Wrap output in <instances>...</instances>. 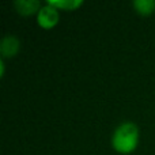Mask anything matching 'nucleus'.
Returning a JSON list of instances; mask_svg holds the SVG:
<instances>
[{
  "label": "nucleus",
  "instance_id": "obj_7",
  "mask_svg": "<svg viewBox=\"0 0 155 155\" xmlns=\"http://www.w3.org/2000/svg\"><path fill=\"white\" fill-rule=\"evenodd\" d=\"M5 72V64H4V59H0V78L4 76Z\"/></svg>",
  "mask_w": 155,
  "mask_h": 155
},
{
  "label": "nucleus",
  "instance_id": "obj_2",
  "mask_svg": "<svg viewBox=\"0 0 155 155\" xmlns=\"http://www.w3.org/2000/svg\"><path fill=\"white\" fill-rule=\"evenodd\" d=\"M37 25L44 30H51L53 27H56L59 25L60 21V11L56 7H53L52 4H49L48 2L44 3L41 10L38 11L37 16Z\"/></svg>",
  "mask_w": 155,
  "mask_h": 155
},
{
  "label": "nucleus",
  "instance_id": "obj_4",
  "mask_svg": "<svg viewBox=\"0 0 155 155\" xmlns=\"http://www.w3.org/2000/svg\"><path fill=\"white\" fill-rule=\"evenodd\" d=\"M14 7H15L16 12L22 16H37L38 11L42 7V3L38 0H16L14 2Z\"/></svg>",
  "mask_w": 155,
  "mask_h": 155
},
{
  "label": "nucleus",
  "instance_id": "obj_3",
  "mask_svg": "<svg viewBox=\"0 0 155 155\" xmlns=\"http://www.w3.org/2000/svg\"><path fill=\"white\" fill-rule=\"evenodd\" d=\"M21 40H19L16 35L8 34L5 37L2 38L0 41V54H2V59H12L21 51Z\"/></svg>",
  "mask_w": 155,
  "mask_h": 155
},
{
  "label": "nucleus",
  "instance_id": "obj_6",
  "mask_svg": "<svg viewBox=\"0 0 155 155\" xmlns=\"http://www.w3.org/2000/svg\"><path fill=\"white\" fill-rule=\"evenodd\" d=\"M132 5L142 16H150L155 12V0H135Z\"/></svg>",
  "mask_w": 155,
  "mask_h": 155
},
{
  "label": "nucleus",
  "instance_id": "obj_1",
  "mask_svg": "<svg viewBox=\"0 0 155 155\" xmlns=\"http://www.w3.org/2000/svg\"><path fill=\"white\" fill-rule=\"evenodd\" d=\"M140 142V129L132 121H124L116 127L112 135V147L116 153L129 155L137 148Z\"/></svg>",
  "mask_w": 155,
  "mask_h": 155
},
{
  "label": "nucleus",
  "instance_id": "obj_5",
  "mask_svg": "<svg viewBox=\"0 0 155 155\" xmlns=\"http://www.w3.org/2000/svg\"><path fill=\"white\" fill-rule=\"evenodd\" d=\"M48 3L59 11H76L84 4L83 0H48Z\"/></svg>",
  "mask_w": 155,
  "mask_h": 155
}]
</instances>
